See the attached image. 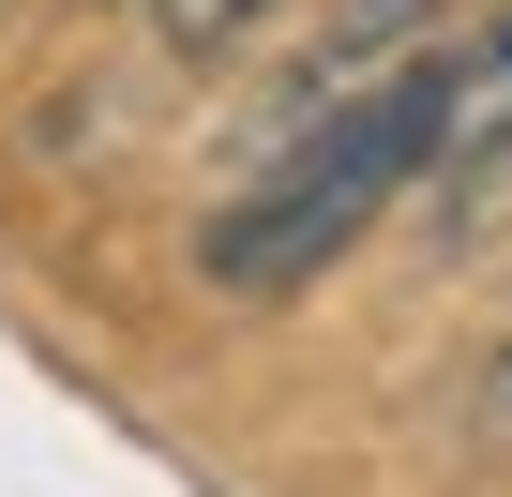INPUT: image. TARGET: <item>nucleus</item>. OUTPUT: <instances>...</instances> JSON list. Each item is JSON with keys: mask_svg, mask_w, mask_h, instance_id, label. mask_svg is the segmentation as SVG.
<instances>
[{"mask_svg": "<svg viewBox=\"0 0 512 497\" xmlns=\"http://www.w3.org/2000/svg\"><path fill=\"white\" fill-rule=\"evenodd\" d=\"M422 181H437V46H407V61L317 91V106L287 121V151L211 211L196 257H211V287H241V302H287V287H317V272L347 257L377 211H407Z\"/></svg>", "mask_w": 512, "mask_h": 497, "instance_id": "1", "label": "nucleus"}, {"mask_svg": "<svg viewBox=\"0 0 512 497\" xmlns=\"http://www.w3.org/2000/svg\"><path fill=\"white\" fill-rule=\"evenodd\" d=\"M482 437L512 452V347H497V377H482Z\"/></svg>", "mask_w": 512, "mask_h": 497, "instance_id": "3", "label": "nucleus"}, {"mask_svg": "<svg viewBox=\"0 0 512 497\" xmlns=\"http://www.w3.org/2000/svg\"><path fill=\"white\" fill-rule=\"evenodd\" d=\"M272 16H287V0H151V31H166L181 61H226V46L272 31Z\"/></svg>", "mask_w": 512, "mask_h": 497, "instance_id": "2", "label": "nucleus"}]
</instances>
